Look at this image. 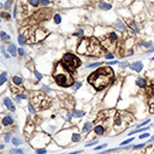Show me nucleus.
<instances>
[{"label":"nucleus","mask_w":154,"mask_h":154,"mask_svg":"<svg viewBox=\"0 0 154 154\" xmlns=\"http://www.w3.org/2000/svg\"><path fill=\"white\" fill-rule=\"evenodd\" d=\"M113 77V71L110 66L100 68L98 71L91 73L88 77V82L95 88L96 90H101L111 83V80Z\"/></svg>","instance_id":"nucleus-1"},{"label":"nucleus","mask_w":154,"mask_h":154,"mask_svg":"<svg viewBox=\"0 0 154 154\" xmlns=\"http://www.w3.org/2000/svg\"><path fill=\"white\" fill-rule=\"evenodd\" d=\"M55 83L60 87H70L73 83L72 76L70 75V71L64 66L63 63H58L55 66L54 73H53Z\"/></svg>","instance_id":"nucleus-2"},{"label":"nucleus","mask_w":154,"mask_h":154,"mask_svg":"<svg viewBox=\"0 0 154 154\" xmlns=\"http://www.w3.org/2000/svg\"><path fill=\"white\" fill-rule=\"evenodd\" d=\"M132 118L130 114L125 112H117L113 117V128L117 131H122L128 127V123L131 120Z\"/></svg>","instance_id":"nucleus-3"},{"label":"nucleus","mask_w":154,"mask_h":154,"mask_svg":"<svg viewBox=\"0 0 154 154\" xmlns=\"http://www.w3.org/2000/svg\"><path fill=\"white\" fill-rule=\"evenodd\" d=\"M61 63L64 64V66L68 69L69 71H75V70L80 66L81 60L77 58L76 55L71 54V53H66V54L64 55L63 61H61Z\"/></svg>","instance_id":"nucleus-4"},{"label":"nucleus","mask_w":154,"mask_h":154,"mask_svg":"<svg viewBox=\"0 0 154 154\" xmlns=\"http://www.w3.org/2000/svg\"><path fill=\"white\" fill-rule=\"evenodd\" d=\"M101 43L100 41L95 37H89V43H88V51H87V55H98L101 53Z\"/></svg>","instance_id":"nucleus-5"},{"label":"nucleus","mask_w":154,"mask_h":154,"mask_svg":"<svg viewBox=\"0 0 154 154\" xmlns=\"http://www.w3.org/2000/svg\"><path fill=\"white\" fill-rule=\"evenodd\" d=\"M88 43H89V39H87V37H83L81 39V41L78 42V45H77V53L78 54H87V51H88Z\"/></svg>","instance_id":"nucleus-6"},{"label":"nucleus","mask_w":154,"mask_h":154,"mask_svg":"<svg viewBox=\"0 0 154 154\" xmlns=\"http://www.w3.org/2000/svg\"><path fill=\"white\" fill-rule=\"evenodd\" d=\"M46 36H47V32L42 30V29H35V30L32 33V36H30V39H34V41H35V42H37V41L43 40Z\"/></svg>","instance_id":"nucleus-7"},{"label":"nucleus","mask_w":154,"mask_h":154,"mask_svg":"<svg viewBox=\"0 0 154 154\" xmlns=\"http://www.w3.org/2000/svg\"><path fill=\"white\" fill-rule=\"evenodd\" d=\"M129 68L131 69L132 71L141 72V71H142V69H143V64H142V61H135V63L130 64V65H129Z\"/></svg>","instance_id":"nucleus-8"},{"label":"nucleus","mask_w":154,"mask_h":154,"mask_svg":"<svg viewBox=\"0 0 154 154\" xmlns=\"http://www.w3.org/2000/svg\"><path fill=\"white\" fill-rule=\"evenodd\" d=\"M105 127L102 123H98L95 124V127H94V132H95V135H99V136H102L105 134Z\"/></svg>","instance_id":"nucleus-9"},{"label":"nucleus","mask_w":154,"mask_h":154,"mask_svg":"<svg viewBox=\"0 0 154 154\" xmlns=\"http://www.w3.org/2000/svg\"><path fill=\"white\" fill-rule=\"evenodd\" d=\"M117 30H120V32H124L125 29H127V25L123 23V21L122 19H117L116 21V23H114V25H113Z\"/></svg>","instance_id":"nucleus-10"},{"label":"nucleus","mask_w":154,"mask_h":154,"mask_svg":"<svg viewBox=\"0 0 154 154\" xmlns=\"http://www.w3.org/2000/svg\"><path fill=\"white\" fill-rule=\"evenodd\" d=\"M4 104H5V106L11 111V112H14V111H16V107H14L12 100H10L9 98H5V99H4Z\"/></svg>","instance_id":"nucleus-11"},{"label":"nucleus","mask_w":154,"mask_h":154,"mask_svg":"<svg viewBox=\"0 0 154 154\" xmlns=\"http://www.w3.org/2000/svg\"><path fill=\"white\" fill-rule=\"evenodd\" d=\"M12 124H13V119H12L11 116H5V117L3 118V125L10 127V125H12Z\"/></svg>","instance_id":"nucleus-12"},{"label":"nucleus","mask_w":154,"mask_h":154,"mask_svg":"<svg viewBox=\"0 0 154 154\" xmlns=\"http://www.w3.org/2000/svg\"><path fill=\"white\" fill-rule=\"evenodd\" d=\"M136 84H137V87H140V88H146L147 87V81H146L143 77H137Z\"/></svg>","instance_id":"nucleus-13"},{"label":"nucleus","mask_w":154,"mask_h":154,"mask_svg":"<svg viewBox=\"0 0 154 154\" xmlns=\"http://www.w3.org/2000/svg\"><path fill=\"white\" fill-rule=\"evenodd\" d=\"M129 28H130V29H131L134 33H138V32H140L138 24H137L135 21H131V22H129Z\"/></svg>","instance_id":"nucleus-14"},{"label":"nucleus","mask_w":154,"mask_h":154,"mask_svg":"<svg viewBox=\"0 0 154 154\" xmlns=\"http://www.w3.org/2000/svg\"><path fill=\"white\" fill-rule=\"evenodd\" d=\"M7 51H9V53L12 57H16L17 55V48H16V46L13 45V43H10L9 47H7Z\"/></svg>","instance_id":"nucleus-15"},{"label":"nucleus","mask_w":154,"mask_h":154,"mask_svg":"<svg viewBox=\"0 0 154 154\" xmlns=\"http://www.w3.org/2000/svg\"><path fill=\"white\" fill-rule=\"evenodd\" d=\"M91 129H93V123L87 122V123H84V127H83V129H82V131L83 132H89Z\"/></svg>","instance_id":"nucleus-16"},{"label":"nucleus","mask_w":154,"mask_h":154,"mask_svg":"<svg viewBox=\"0 0 154 154\" xmlns=\"http://www.w3.org/2000/svg\"><path fill=\"white\" fill-rule=\"evenodd\" d=\"M12 82H13V84H16V86H21L23 80L21 76H13L12 77Z\"/></svg>","instance_id":"nucleus-17"},{"label":"nucleus","mask_w":154,"mask_h":154,"mask_svg":"<svg viewBox=\"0 0 154 154\" xmlns=\"http://www.w3.org/2000/svg\"><path fill=\"white\" fill-rule=\"evenodd\" d=\"M84 116V111H81V110H75L72 113V117L75 118H82Z\"/></svg>","instance_id":"nucleus-18"},{"label":"nucleus","mask_w":154,"mask_h":154,"mask_svg":"<svg viewBox=\"0 0 154 154\" xmlns=\"http://www.w3.org/2000/svg\"><path fill=\"white\" fill-rule=\"evenodd\" d=\"M111 7H112V5H110V4H106V3H100L99 4V9L100 10H111Z\"/></svg>","instance_id":"nucleus-19"},{"label":"nucleus","mask_w":154,"mask_h":154,"mask_svg":"<svg viewBox=\"0 0 154 154\" xmlns=\"http://www.w3.org/2000/svg\"><path fill=\"white\" fill-rule=\"evenodd\" d=\"M84 35V29H82V28H78L76 32L73 33V36H77V37H82Z\"/></svg>","instance_id":"nucleus-20"},{"label":"nucleus","mask_w":154,"mask_h":154,"mask_svg":"<svg viewBox=\"0 0 154 154\" xmlns=\"http://www.w3.org/2000/svg\"><path fill=\"white\" fill-rule=\"evenodd\" d=\"M6 76H7V73L6 72H3L1 75H0V86H3L5 82H6V80H7V77Z\"/></svg>","instance_id":"nucleus-21"},{"label":"nucleus","mask_w":154,"mask_h":154,"mask_svg":"<svg viewBox=\"0 0 154 154\" xmlns=\"http://www.w3.org/2000/svg\"><path fill=\"white\" fill-rule=\"evenodd\" d=\"M10 154H24V150L19 149V148H13L10 150Z\"/></svg>","instance_id":"nucleus-22"},{"label":"nucleus","mask_w":154,"mask_h":154,"mask_svg":"<svg viewBox=\"0 0 154 154\" xmlns=\"http://www.w3.org/2000/svg\"><path fill=\"white\" fill-rule=\"evenodd\" d=\"M0 37H1V40L3 41H9L11 37H10V35H7L6 33H4V32H1L0 33Z\"/></svg>","instance_id":"nucleus-23"},{"label":"nucleus","mask_w":154,"mask_h":154,"mask_svg":"<svg viewBox=\"0 0 154 154\" xmlns=\"http://www.w3.org/2000/svg\"><path fill=\"white\" fill-rule=\"evenodd\" d=\"M29 4L34 6V7H37L41 4V0H29Z\"/></svg>","instance_id":"nucleus-24"},{"label":"nucleus","mask_w":154,"mask_h":154,"mask_svg":"<svg viewBox=\"0 0 154 154\" xmlns=\"http://www.w3.org/2000/svg\"><path fill=\"white\" fill-rule=\"evenodd\" d=\"M146 145H147V143H140V145L131 146V148H132V149H135V150H137V149H141V148H145Z\"/></svg>","instance_id":"nucleus-25"},{"label":"nucleus","mask_w":154,"mask_h":154,"mask_svg":"<svg viewBox=\"0 0 154 154\" xmlns=\"http://www.w3.org/2000/svg\"><path fill=\"white\" fill-rule=\"evenodd\" d=\"M98 66H101V63H100V61H96V63L89 64L87 68H88V69H95V68H98Z\"/></svg>","instance_id":"nucleus-26"},{"label":"nucleus","mask_w":154,"mask_h":154,"mask_svg":"<svg viewBox=\"0 0 154 154\" xmlns=\"http://www.w3.org/2000/svg\"><path fill=\"white\" fill-rule=\"evenodd\" d=\"M12 143H13L14 146H19L22 143V140H21V138H17V137H13V138H12Z\"/></svg>","instance_id":"nucleus-27"},{"label":"nucleus","mask_w":154,"mask_h":154,"mask_svg":"<svg viewBox=\"0 0 154 154\" xmlns=\"http://www.w3.org/2000/svg\"><path fill=\"white\" fill-rule=\"evenodd\" d=\"M54 23L55 24H60V23H61V17H60V14H55L54 16Z\"/></svg>","instance_id":"nucleus-28"},{"label":"nucleus","mask_w":154,"mask_h":154,"mask_svg":"<svg viewBox=\"0 0 154 154\" xmlns=\"http://www.w3.org/2000/svg\"><path fill=\"white\" fill-rule=\"evenodd\" d=\"M150 123V119H147V120H145V122H142L140 124V125H137V129H140V128H143L145 125H147V124H149Z\"/></svg>","instance_id":"nucleus-29"},{"label":"nucleus","mask_w":154,"mask_h":154,"mask_svg":"<svg viewBox=\"0 0 154 154\" xmlns=\"http://www.w3.org/2000/svg\"><path fill=\"white\" fill-rule=\"evenodd\" d=\"M132 141H134V137H130V138H128V140H125V141H123L120 145L122 146H125V145H128V143H131Z\"/></svg>","instance_id":"nucleus-30"},{"label":"nucleus","mask_w":154,"mask_h":154,"mask_svg":"<svg viewBox=\"0 0 154 154\" xmlns=\"http://www.w3.org/2000/svg\"><path fill=\"white\" fill-rule=\"evenodd\" d=\"M47 153V150L45 148H37L36 149V154H46Z\"/></svg>","instance_id":"nucleus-31"},{"label":"nucleus","mask_w":154,"mask_h":154,"mask_svg":"<svg viewBox=\"0 0 154 154\" xmlns=\"http://www.w3.org/2000/svg\"><path fill=\"white\" fill-rule=\"evenodd\" d=\"M98 142H99V141H98V140L91 141V142H89V143H87V145H86V147H93V146H94V145H98Z\"/></svg>","instance_id":"nucleus-32"},{"label":"nucleus","mask_w":154,"mask_h":154,"mask_svg":"<svg viewBox=\"0 0 154 154\" xmlns=\"http://www.w3.org/2000/svg\"><path fill=\"white\" fill-rule=\"evenodd\" d=\"M138 137H140L141 140H142V138H147V137H149V134H148V132H142Z\"/></svg>","instance_id":"nucleus-33"},{"label":"nucleus","mask_w":154,"mask_h":154,"mask_svg":"<svg viewBox=\"0 0 154 154\" xmlns=\"http://www.w3.org/2000/svg\"><path fill=\"white\" fill-rule=\"evenodd\" d=\"M35 76H36V80H39V81L42 80V73H40L39 71H35Z\"/></svg>","instance_id":"nucleus-34"},{"label":"nucleus","mask_w":154,"mask_h":154,"mask_svg":"<svg viewBox=\"0 0 154 154\" xmlns=\"http://www.w3.org/2000/svg\"><path fill=\"white\" fill-rule=\"evenodd\" d=\"M28 110H29V112H30L32 114L35 113V110H34V107H33V105H29V106H28Z\"/></svg>","instance_id":"nucleus-35"},{"label":"nucleus","mask_w":154,"mask_h":154,"mask_svg":"<svg viewBox=\"0 0 154 154\" xmlns=\"http://www.w3.org/2000/svg\"><path fill=\"white\" fill-rule=\"evenodd\" d=\"M11 4H12V0H7V1H6V4H5V9H10Z\"/></svg>","instance_id":"nucleus-36"},{"label":"nucleus","mask_w":154,"mask_h":154,"mask_svg":"<svg viewBox=\"0 0 154 154\" xmlns=\"http://www.w3.org/2000/svg\"><path fill=\"white\" fill-rule=\"evenodd\" d=\"M51 1L50 0H41V5H43V6H46V5H50Z\"/></svg>","instance_id":"nucleus-37"},{"label":"nucleus","mask_w":154,"mask_h":154,"mask_svg":"<svg viewBox=\"0 0 154 154\" xmlns=\"http://www.w3.org/2000/svg\"><path fill=\"white\" fill-rule=\"evenodd\" d=\"M106 146H107L106 143H105V145H100V146H98V147H95L94 149H95V150H100V149H102V148H105Z\"/></svg>","instance_id":"nucleus-38"},{"label":"nucleus","mask_w":154,"mask_h":154,"mask_svg":"<svg viewBox=\"0 0 154 154\" xmlns=\"http://www.w3.org/2000/svg\"><path fill=\"white\" fill-rule=\"evenodd\" d=\"M119 65H120L122 68H127V66H129L130 64H128L127 61H122V63H119Z\"/></svg>","instance_id":"nucleus-39"},{"label":"nucleus","mask_w":154,"mask_h":154,"mask_svg":"<svg viewBox=\"0 0 154 154\" xmlns=\"http://www.w3.org/2000/svg\"><path fill=\"white\" fill-rule=\"evenodd\" d=\"M143 46H145V47H147V48H148V47H150V46H152V41H147V42H143Z\"/></svg>","instance_id":"nucleus-40"},{"label":"nucleus","mask_w":154,"mask_h":154,"mask_svg":"<svg viewBox=\"0 0 154 154\" xmlns=\"http://www.w3.org/2000/svg\"><path fill=\"white\" fill-rule=\"evenodd\" d=\"M10 140H11V134H6L5 135V141L6 142H10Z\"/></svg>","instance_id":"nucleus-41"},{"label":"nucleus","mask_w":154,"mask_h":154,"mask_svg":"<svg viewBox=\"0 0 154 154\" xmlns=\"http://www.w3.org/2000/svg\"><path fill=\"white\" fill-rule=\"evenodd\" d=\"M65 118H66V120H71V118H72V114L68 112V113L65 114Z\"/></svg>","instance_id":"nucleus-42"},{"label":"nucleus","mask_w":154,"mask_h":154,"mask_svg":"<svg viewBox=\"0 0 154 154\" xmlns=\"http://www.w3.org/2000/svg\"><path fill=\"white\" fill-rule=\"evenodd\" d=\"M17 52H18L21 55H24V54H25V52H24V50H23V48H18V51H17Z\"/></svg>","instance_id":"nucleus-43"},{"label":"nucleus","mask_w":154,"mask_h":154,"mask_svg":"<svg viewBox=\"0 0 154 154\" xmlns=\"http://www.w3.org/2000/svg\"><path fill=\"white\" fill-rule=\"evenodd\" d=\"M114 57H113V54H106V59L107 60H112Z\"/></svg>","instance_id":"nucleus-44"},{"label":"nucleus","mask_w":154,"mask_h":154,"mask_svg":"<svg viewBox=\"0 0 154 154\" xmlns=\"http://www.w3.org/2000/svg\"><path fill=\"white\" fill-rule=\"evenodd\" d=\"M107 64H109V65H116V64H118V61L117 60H111V61L107 63Z\"/></svg>","instance_id":"nucleus-45"},{"label":"nucleus","mask_w":154,"mask_h":154,"mask_svg":"<svg viewBox=\"0 0 154 154\" xmlns=\"http://www.w3.org/2000/svg\"><path fill=\"white\" fill-rule=\"evenodd\" d=\"M149 112H150V113H154V104L150 105V107H149Z\"/></svg>","instance_id":"nucleus-46"},{"label":"nucleus","mask_w":154,"mask_h":154,"mask_svg":"<svg viewBox=\"0 0 154 154\" xmlns=\"http://www.w3.org/2000/svg\"><path fill=\"white\" fill-rule=\"evenodd\" d=\"M3 53H4V55H5V58H10V55L6 53V51L4 50V47H3Z\"/></svg>","instance_id":"nucleus-47"},{"label":"nucleus","mask_w":154,"mask_h":154,"mask_svg":"<svg viewBox=\"0 0 154 154\" xmlns=\"http://www.w3.org/2000/svg\"><path fill=\"white\" fill-rule=\"evenodd\" d=\"M150 93H154V82H152L150 84Z\"/></svg>","instance_id":"nucleus-48"},{"label":"nucleus","mask_w":154,"mask_h":154,"mask_svg":"<svg viewBox=\"0 0 154 154\" xmlns=\"http://www.w3.org/2000/svg\"><path fill=\"white\" fill-rule=\"evenodd\" d=\"M80 87H81V82H77L76 84H75V89H78Z\"/></svg>","instance_id":"nucleus-49"},{"label":"nucleus","mask_w":154,"mask_h":154,"mask_svg":"<svg viewBox=\"0 0 154 154\" xmlns=\"http://www.w3.org/2000/svg\"><path fill=\"white\" fill-rule=\"evenodd\" d=\"M1 17H4V18H10V14H7V13H1Z\"/></svg>","instance_id":"nucleus-50"},{"label":"nucleus","mask_w":154,"mask_h":154,"mask_svg":"<svg viewBox=\"0 0 154 154\" xmlns=\"http://www.w3.org/2000/svg\"><path fill=\"white\" fill-rule=\"evenodd\" d=\"M13 16H14V17H16V16H17V6H16V7H14V11H13Z\"/></svg>","instance_id":"nucleus-51"},{"label":"nucleus","mask_w":154,"mask_h":154,"mask_svg":"<svg viewBox=\"0 0 154 154\" xmlns=\"http://www.w3.org/2000/svg\"><path fill=\"white\" fill-rule=\"evenodd\" d=\"M43 87V89H45V90H48V91H51V89L50 88H48V87H46V86H42Z\"/></svg>","instance_id":"nucleus-52"},{"label":"nucleus","mask_w":154,"mask_h":154,"mask_svg":"<svg viewBox=\"0 0 154 154\" xmlns=\"http://www.w3.org/2000/svg\"><path fill=\"white\" fill-rule=\"evenodd\" d=\"M154 52V47H152V48H150L149 51H148V52H147V53H153Z\"/></svg>","instance_id":"nucleus-53"},{"label":"nucleus","mask_w":154,"mask_h":154,"mask_svg":"<svg viewBox=\"0 0 154 154\" xmlns=\"http://www.w3.org/2000/svg\"><path fill=\"white\" fill-rule=\"evenodd\" d=\"M149 142H154V136H152V137L149 138Z\"/></svg>","instance_id":"nucleus-54"},{"label":"nucleus","mask_w":154,"mask_h":154,"mask_svg":"<svg viewBox=\"0 0 154 154\" xmlns=\"http://www.w3.org/2000/svg\"><path fill=\"white\" fill-rule=\"evenodd\" d=\"M1 7H3V4H1V3H0V9H1Z\"/></svg>","instance_id":"nucleus-55"},{"label":"nucleus","mask_w":154,"mask_h":154,"mask_svg":"<svg viewBox=\"0 0 154 154\" xmlns=\"http://www.w3.org/2000/svg\"><path fill=\"white\" fill-rule=\"evenodd\" d=\"M0 22H1V17H0Z\"/></svg>","instance_id":"nucleus-56"},{"label":"nucleus","mask_w":154,"mask_h":154,"mask_svg":"<svg viewBox=\"0 0 154 154\" xmlns=\"http://www.w3.org/2000/svg\"><path fill=\"white\" fill-rule=\"evenodd\" d=\"M153 17H154V13H153Z\"/></svg>","instance_id":"nucleus-57"}]
</instances>
